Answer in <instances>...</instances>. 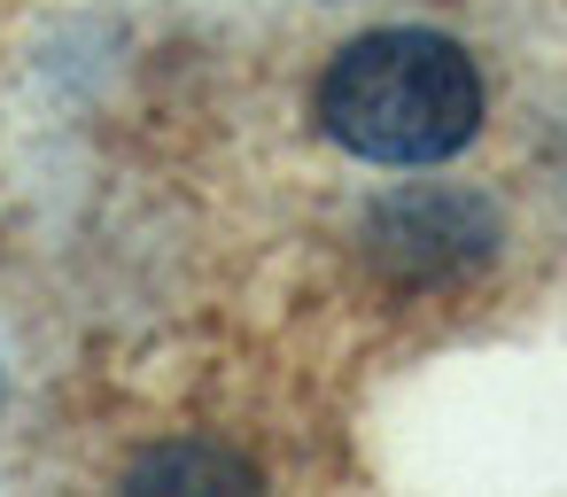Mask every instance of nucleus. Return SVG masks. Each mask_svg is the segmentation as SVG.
Segmentation results:
<instances>
[{"label": "nucleus", "mask_w": 567, "mask_h": 497, "mask_svg": "<svg viewBox=\"0 0 567 497\" xmlns=\"http://www.w3.org/2000/svg\"><path fill=\"white\" fill-rule=\"evenodd\" d=\"M319 125L365 164H443L482 125V79L443 32H365L327 63Z\"/></svg>", "instance_id": "f257e3e1"}]
</instances>
